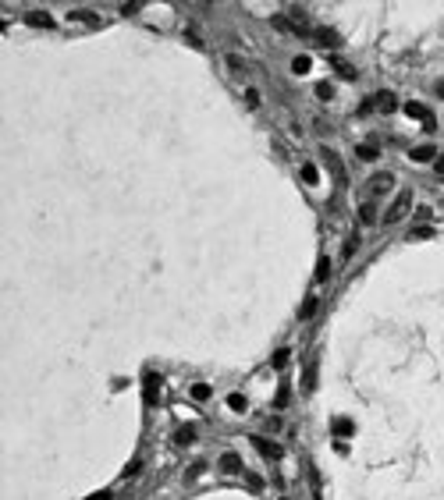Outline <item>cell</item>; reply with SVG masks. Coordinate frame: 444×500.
I'll use <instances>...</instances> for the list:
<instances>
[{"label": "cell", "instance_id": "cell-1", "mask_svg": "<svg viewBox=\"0 0 444 500\" xmlns=\"http://www.w3.org/2000/svg\"><path fill=\"white\" fill-rule=\"evenodd\" d=\"M405 210H412V188H402V192L391 199V206L384 210V223H387V227L398 223V220L405 216Z\"/></svg>", "mask_w": 444, "mask_h": 500}, {"label": "cell", "instance_id": "cell-2", "mask_svg": "<svg viewBox=\"0 0 444 500\" xmlns=\"http://www.w3.org/2000/svg\"><path fill=\"white\" fill-rule=\"evenodd\" d=\"M405 114H409L412 121H419V124H423V132H437V117H434V110H430L427 103L409 99V103H405Z\"/></svg>", "mask_w": 444, "mask_h": 500}, {"label": "cell", "instance_id": "cell-3", "mask_svg": "<svg viewBox=\"0 0 444 500\" xmlns=\"http://www.w3.org/2000/svg\"><path fill=\"white\" fill-rule=\"evenodd\" d=\"M313 39L323 46V50H338L341 46V36L334 32V29H327V25H320V29H313Z\"/></svg>", "mask_w": 444, "mask_h": 500}, {"label": "cell", "instance_id": "cell-4", "mask_svg": "<svg viewBox=\"0 0 444 500\" xmlns=\"http://www.w3.org/2000/svg\"><path fill=\"white\" fill-rule=\"evenodd\" d=\"M217 468H221L224 476H242V472H245V465H242V458H238L235 451H227V454H221V461H217Z\"/></svg>", "mask_w": 444, "mask_h": 500}, {"label": "cell", "instance_id": "cell-5", "mask_svg": "<svg viewBox=\"0 0 444 500\" xmlns=\"http://www.w3.org/2000/svg\"><path fill=\"white\" fill-rule=\"evenodd\" d=\"M327 64H331L334 71L341 74L345 82H356V78H359V71H356V68H352V64H348L345 57H338V54H331V57H327Z\"/></svg>", "mask_w": 444, "mask_h": 500}, {"label": "cell", "instance_id": "cell-6", "mask_svg": "<svg viewBox=\"0 0 444 500\" xmlns=\"http://www.w3.org/2000/svg\"><path fill=\"white\" fill-rule=\"evenodd\" d=\"M249 443H252V447H256L263 458H270V461H274V458H281V447H277L274 440H267V436H252Z\"/></svg>", "mask_w": 444, "mask_h": 500}, {"label": "cell", "instance_id": "cell-7", "mask_svg": "<svg viewBox=\"0 0 444 500\" xmlns=\"http://www.w3.org/2000/svg\"><path fill=\"white\" fill-rule=\"evenodd\" d=\"M373 103H377V110H384V114H391V110H398V96H394L391 89H384V92H377V96H373Z\"/></svg>", "mask_w": 444, "mask_h": 500}, {"label": "cell", "instance_id": "cell-8", "mask_svg": "<svg viewBox=\"0 0 444 500\" xmlns=\"http://www.w3.org/2000/svg\"><path fill=\"white\" fill-rule=\"evenodd\" d=\"M323 160H327V167L334 170L338 185H345V181H348V174H345V167H341V156H338V153H331V149H323Z\"/></svg>", "mask_w": 444, "mask_h": 500}, {"label": "cell", "instance_id": "cell-9", "mask_svg": "<svg viewBox=\"0 0 444 500\" xmlns=\"http://www.w3.org/2000/svg\"><path fill=\"white\" fill-rule=\"evenodd\" d=\"M68 18L78 21V25H100V14H96V11H85V7H72Z\"/></svg>", "mask_w": 444, "mask_h": 500}, {"label": "cell", "instance_id": "cell-10", "mask_svg": "<svg viewBox=\"0 0 444 500\" xmlns=\"http://www.w3.org/2000/svg\"><path fill=\"white\" fill-rule=\"evenodd\" d=\"M391 185H394L391 174H373V178H370V195H384Z\"/></svg>", "mask_w": 444, "mask_h": 500}, {"label": "cell", "instance_id": "cell-11", "mask_svg": "<svg viewBox=\"0 0 444 500\" xmlns=\"http://www.w3.org/2000/svg\"><path fill=\"white\" fill-rule=\"evenodd\" d=\"M409 156H412L416 163H430V160H437L441 153H437V145H416V149H412Z\"/></svg>", "mask_w": 444, "mask_h": 500}, {"label": "cell", "instance_id": "cell-12", "mask_svg": "<svg viewBox=\"0 0 444 500\" xmlns=\"http://www.w3.org/2000/svg\"><path fill=\"white\" fill-rule=\"evenodd\" d=\"M25 21H29V25H36V29H50V25H54L50 11H29V14H25Z\"/></svg>", "mask_w": 444, "mask_h": 500}, {"label": "cell", "instance_id": "cell-13", "mask_svg": "<svg viewBox=\"0 0 444 500\" xmlns=\"http://www.w3.org/2000/svg\"><path fill=\"white\" fill-rule=\"evenodd\" d=\"M156 397H160V376L149 372V376H146V405H153Z\"/></svg>", "mask_w": 444, "mask_h": 500}, {"label": "cell", "instance_id": "cell-14", "mask_svg": "<svg viewBox=\"0 0 444 500\" xmlns=\"http://www.w3.org/2000/svg\"><path fill=\"white\" fill-rule=\"evenodd\" d=\"M359 220H363L366 227H373V223H377V206H373V203H363V206H359Z\"/></svg>", "mask_w": 444, "mask_h": 500}, {"label": "cell", "instance_id": "cell-15", "mask_svg": "<svg viewBox=\"0 0 444 500\" xmlns=\"http://www.w3.org/2000/svg\"><path fill=\"white\" fill-rule=\"evenodd\" d=\"M245 103H249V110H260V107H263V92L249 85V89H245Z\"/></svg>", "mask_w": 444, "mask_h": 500}, {"label": "cell", "instance_id": "cell-16", "mask_svg": "<svg viewBox=\"0 0 444 500\" xmlns=\"http://www.w3.org/2000/svg\"><path fill=\"white\" fill-rule=\"evenodd\" d=\"M298 174H302V181H306V185H320V174H316V167H313V163H302V167H298Z\"/></svg>", "mask_w": 444, "mask_h": 500}, {"label": "cell", "instance_id": "cell-17", "mask_svg": "<svg viewBox=\"0 0 444 500\" xmlns=\"http://www.w3.org/2000/svg\"><path fill=\"white\" fill-rule=\"evenodd\" d=\"M334 433H338V436H352V433H356V422H352V419H334Z\"/></svg>", "mask_w": 444, "mask_h": 500}, {"label": "cell", "instance_id": "cell-18", "mask_svg": "<svg viewBox=\"0 0 444 500\" xmlns=\"http://www.w3.org/2000/svg\"><path fill=\"white\" fill-rule=\"evenodd\" d=\"M227 408H231V412H249V401H245L242 394H227Z\"/></svg>", "mask_w": 444, "mask_h": 500}, {"label": "cell", "instance_id": "cell-19", "mask_svg": "<svg viewBox=\"0 0 444 500\" xmlns=\"http://www.w3.org/2000/svg\"><path fill=\"white\" fill-rule=\"evenodd\" d=\"M356 156L359 160H380V149L377 145H356Z\"/></svg>", "mask_w": 444, "mask_h": 500}, {"label": "cell", "instance_id": "cell-20", "mask_svg": "<svg viewBox=\"0 0 444 500\" xmlns=\"http://www.w3.org/2000/svg\"><path fill=\"white\" fill-rule=\"evenodd\" d=\"M316 99L331 103V99H334V85H331V82H320V85H316Z\"/></svg>", "mask_w": 444, "mask_h": 500}, {"label": "cell", "instance_id": "cell-21", "mask_svg": "<svg viewBox=\"0 0 444 500\" xmlns=\"http://www.w3.org/2000/svg\"><path fill=\"white\" fill-rule=\"evenodd\" d=\"M327 277H331V259H327V256H320V263H316V281L323 284Z\"/></svg>", "mask_w": 444, "mask_h": 500}, {"label": "cell", "instance_id": "cell-22", "mask_svg": "<svg viewBox=\"0 0 444 500\" xmlns=\"http://www.w3.org/2000/svg\"><path fill=\"white\" fill-rule=\"evenodd\" d=\"M309 68H313L309 57H295V61H292V74H309Z\"/></svg>", "mask_w": 444, "mask_h": 500}, {"label": "cell", "instance_id": "cell-23", "mask_svg": "<svg viewBox=\"0 0 444 500\" xmlns=\"http://www.w3.org/2000/svg\"><path fill=\"white\" fill-rule=\"evenodd\" d=\"M316 302H320V298H313V294H309V298H306V305L298 309V319H309V316L316 312Z\"/></svg>", "mask_w": 444, "mask_h": 500}, {"label": "cell", "instance_id": "cell-24", "mask_svg": "<svg viewBox=\"0 0 444 500\" xmlns=\"http://www.w3.org/2000/svg\"><path fill=\"white\" fill-rule=\"evenodd\" d=\"M192 397L196 401H210V383H192Z\"/></svg>", "mask_w": 444, "mask_h": 500}, {"label": "cell", "instance_id": "cell-25", "mask_svg": "<svg viewBox=\"0 0 444 500\" xmlns=\"http://www.w3.org/2000/svg\"><path fill=\"white\" fill-rule=\"evenodd\" d=\"M192 440H196V429H178V433H174V443H178V447H185V443H192Z\"/></svg>", "mask_w": 444, "mask_h": 500}, {"label": "cell", "instance_id": "cell-26", "mask_svg": "<svg viewBox=\"0 0 444 500\" xmlns=\"http://www.w3.org/2000/svg\"><path fill=\"white\" fill-rule=\"evenodd\" d=\"M288 358H292V352H288V348H281V352L274 355V369H285V365H288Z\"/></svg>", "mask_w": 444, "mask_h": 500}, {"label": "cell", "instance_id": "cell-27", "mask_svg": "<svg viewBox=\"0 0 444 500\" xmlns=\"http://www.w3.org/2000/svg\"><path fill=\"white\" fill-rule=\"evenodd\" d=\"M227 68H231V71H245V61H242L238 54H227Z\"/></svg>", "mask_w": 444, "mask_h": 500}, {"label": "cell", "instance_id": "cell-28", "mask_svg": "<svg viewBox=\"0 0 444 500\" xmlns=\"http://www.w3.org/2000/svg\"><path fill=\"white\" fill-rule=\"evenodd\" d=\"M245 483H249V486H252V490H263V479H260V476H256V472H245Z\"/></svg>", "mask_w": 444, "mask_h": 500}, {"label": "cell", "instance_id": "cell-29", "mask_svg": "<svg viewBox=\"0 0 444 500\" xmlns=\"http://www.w3.org/2000/svg\"><path fill=\"white\" fill-rule=\"evenodd\" d=\"M416 216L427 223V220H434V210H430V206H419V210H416Z\"/></svg>", "mask_w": 444, "mask_h": 500}, {"label": "cell", "instance_id": "cell-30", "mask_svg": "<svg viewBox=\"0 0 444 500\" xmlns=\"http://www.w3.org/2000/svg\"><path fill=\"white\" fill-rule=\"evenodd\" d=\"M143 4H121V14H139Z\"/></svg>", "mask_w": 444, "mask_h": 500}, {"label": "cell", "instance_id": "cell-31", "mask_svg": "<svg viewBox=\"0 0 444 500\" xmlns=\"http://www.w3.org/2000/svg\"><path fill=\"white\" fill-rule=\"evenodd\" d=\"M85 500H110V490H100V493H92V497H85Z\"/></svg>", "mask_w": 444, "mask_h": 500}, {"label": "cell", "instance_id": "cell-32", "mask_svg": "<svg viewBox=\"0 0 444 500\" xmlns=\"http://www.w3.org/2000/svg\"><path fill=\"white\" fill-rule=\"evenodd\" d=\"M437 170H441V174H444V153H441V156H437Z\"/></svg>", "mask_w": 444, "mask_h": 500}, {"label": "cell", "instance_id": "cell-33", "mask_svg": "<svg viewBox=\"0 0 444 500\" xmlns=\"http://www.w3.org/2000/svg\"><path fill=\"white\" fill-rule=\"evenodd\" d=\"M437 96H441V99H444V82H437Z\"/></svg>", "mask_w": 444, "mask_h": 500}, {"label": "cell", "instance_id": "cell-34", "mask_svg": "<svg viewBox=\"0 0 444 500\" xmlns=\"http://www.w3.org/2000/svg\"><path fill=\"white\" fill-rule=\"evenodd\" d=\"M281 500H288V497H281Z\"/></svg>", "mask_w": 444, "mask_h": 500}]
</instances>
